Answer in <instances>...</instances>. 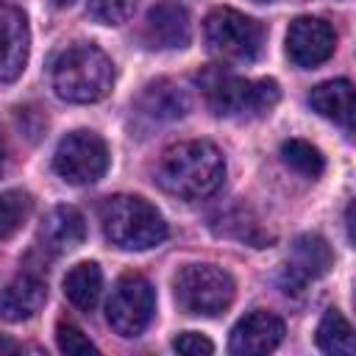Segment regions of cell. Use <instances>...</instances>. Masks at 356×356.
<instances>
[{
  "instance_id": "18",
  "label": "cell",
  "mask_w": 356,
  "mask_h": 356,
  "mask_svg": "<svg viewBox=\"0 0 356 356\" xmlns=\"http://www.w3.org/2000/svg\"><path fill=\"white\" fill-rule=\"evenodd\" d=\"M303 278H320L331 270L334 253L328 242L320 234H300L292 245V261H289Z\"/></svg>"
},
{
  "instance_id": "29",
  "label": "cell",
  "mask_w": 356,
  "mask_h": 356,
  "mask_svg": "<svg viewBox=\"0 0 356 356\" xmlns=\"http://www.w3.org/2000/svg\"><path fill=\"white\" fill-rule=\"evenodd\" d=\"M256 3H273V0H256Z\"/></svg>"
},
{
  "instance_id": "24",
  "label": "cell",
  "mask_w": 356,
  "mask_h": 356,
  "mask_svg": "<svg viewBox=\"0 0 356 356\" xmlns=\"http://www.w3.org/2000/svg\"><path fill=\"white\" fill-rule=\"evenodd\" d=\"M56 342H58V350L67 353V356L97 353V348L89 342V337H86L75 323H67V320L58 323V328H56Z\"/></svg>"
},
{
  "instance_id": "8",
  "label": "cell",
  "mask_w": 356,
  "mask_h": 356,
  "mask_svg": "<svg viewBox=\"0 0 356 356\" xmlns=\"http://www.w3.org/2000/svg\"><path fill=\"white\" fill-rule=\"evenodd\" d=\"M53 170L67 184H95L108 170V147L92 131H72L58 142L53 153Z\"/></svg>"
},
{
  "instance_id": "28",
  "label": "cell",
  "mask_w": 356,
  "mask_h": 356,
  "mask_svg": "<svg viewBox=\"0 0 356 356\" xmlns=\"http://www.w3.org/2000/svg\"><path fill=\"white\" fill-rule=\"evenodd\" d=\"M53 3H56V6H70L72 0H53Z\"/></svg>"
},
{
  "instance_id": "3",
  "label": "cell",
  "mask_w": 356,
  "mask_h": 356,
  "mask_svg": "<svg viewBox=\"0 0 356 356\" xmlns=\"http://www.w3.org/2000/svg\"><path fill=\"white\" fill-rule=\"evenodd\" d=\"M197 83L217 117H264L281 100V89L273 78L248 81L217 64L200 70Z\"/></svg>"
},
{
  "instance_id": "10",
  "label": "cell",
  "mask_w": 356,
  "mask_h": 356,
  "mask_svg": "<svg viewBox=\"0 0 356 356\" xmlns=\"http://www.w3.org/2000/svg\"><path fill=\"white\" fill-rule=\"evenodd\" d=\"M31 53L28 17L17 6L0 3V83H11L22 75Z\"/></svg>"
},
{
  "instance_id": "15",
  "label": "cell",
  "mask_w": 356,
  "mask_h": 356,
  "mask_svg": "<svg viewBox=\"0 0 356 356\" xmlns=\"http://www.w3.org/2000/svg\"><path fill=\"white\" fill-rule=\"evenodd\" d=\"M136 106L150 120L170 122V120H181L189 111V97L178 83H172L167 78H159V81H153V83H147L142 89Z\"/></svg>"
},
{
  "instance_id": "19",
  "label": "cell",
  "mask_w": 356,
  "mask_h": 356,
  "mask_svg": "<svg viewBox=\"0 0 356 356\" xmlns=\"http://www.w3.org/2000/svg\"><path fill=\"white\" fill-rule=\"evenodd\" d=\"M317 348L331 356H350L356 353V339L350 323L342 317V312L328 309L317 325Z\"/></svg>"
},
{
  "instance_id": "21",
  "label": "cell",
  "mask_w": 356,
  "mask_h": 356,
  "mask_svg": "<svg viewBox=\"0 0 356 356\" xmlns=\"http://www.w3.org/2000/svg\"><path fill=\"white\" fill-rule=\"evenodd\" d=\"M281 161L289 170H295L298 175H306V178H317L325 170L323 153L306 139H286L281 145Z\"/></svg>"
},
{
  "instance_id": "14",
  "label": "cell",
  "mask_w": 356,
  "mask_h": 356,
  "mask_svg": "<svg viewBox=\"0 0 356 356\" xmlns=\"http://www.w3.org/2000/svg\"><path fill=\"white\" fill-rule=\"evenodd\" d=\"M83 236H86V222L75 206L50 209V214L42 220L39 228V242L50 253H70L83 242Z\"/></svg>"
},
{
  "instance_id": "6",
  "label": "cell",
  "mask_w": 356,
  "mask_h": 356,
  "mask_svg": "<svg viewBox=\"0 0 356 356\" xmlns=\"http://www.w3.org/2000/svg\"><path fill=\"white\" fill-rule=\"evenodd\" d=\"M203 36L209 50L228 61H253L264 44L261 25L228 6L209 11L203 19Z\"/></svg>"
},
{
  "instance_id": "13",
  "label": "cell",
  "mask_w": 356,
  "mask_h": 356,
  "mask_svg": "<svg viewBox=\"0 0 356 356\" xmlns=\"http://www.w3.org/2000/svg\"><path fill=\"white\" fill-rule=\"evenodd\" d=\"M47 300V284L36 273H22L6 284L0 292V317L8 323H22L33 317Z\"/></svg>"
},
{
  "instance_id": "2",
  "label": "cell",
  "mask_w": 356,
  "mask_h": 356,
  "mask_svg": "<svg viewBox=\"0 0 356 356\" xmlns=\"http://www.w3.org/2000/svg\"><path fill=\"white\" fill-rule=\"evenodd\" d=\"M53 92L67 103H97L114 86L111 58L89 42H78L53 61Z\"/></svg>"
},
{
  "instance_id": "17",
  "label": "cell",
  "mask_w": 356,
  "mask_h": 356,
  "mask_svg": "<svg viewBox=\"0 0 356 356\" xmlns=\"http://www.w3.org/2000/svg\"><path fill=\"white\" fill-rule=\"evenodd\" d=\"M100 292H103V273L95 261H81L64 275V295L81 312H92L100 300Z\"/></svg>"
},
{
  "instance_id": "16",
  "label": "cell",
  "mask_w": 356,
  "mask_h": 356,
  "mask_svg": "<svg viewBox=\"0 0 356 356\" xmlns=\"http://www.w3.org/2000/svg\"><path fill=\"white\" fill-rule=\"evenodd\" d=\"M309 103L320 117L342 125L345 131L353 128V86H350V81L337 78V81L317 83L309 92Z\"/></svg>"
},
{
  "instance_id": "9",
  "label": "cell",
  "mask_w": 356,
  "mask_h": 356,
  "mask_svg": "<svg viewBox=\"0 0 356 356\" xmlns=\"http://www.w3.org/2000/svg\"><path fill=\"white\" fill-rule=\"evenodd\" d=\"M337 33L320 17H298L289 22L286 31V56L292 64L312 70L334 56Z\"/></svg>"
},
{
  "instance_id": "7",
  "label": "cell",
  "mask_w": 356,
  "mask_h": 356,
  "mask_svg": "<svg viewBox=\"0 0 356 356\" xmlns=\"http://www.w3.org/2000/svg\"><path fill=\"white\" fill-rule=\"evenodd\" d=\"M156 312V292L150 281L139 273H125L117 278L108 303H106V320L120 337H139Z\"/></svg>"
},
{
  "instance_id": "22",
  "label": "cell",
  "mask_w": 356,
  "mask_h": 356,
  "mask_svg": "<svg viewBox=\"0 0 356 356\" xmlns=\"http://www.w3.org/2000/svg\"><path fill=\"white\" fill-rule=\"evenodd\" d=\"M31 209H33V200L28 192L22 189L0 192V239H11L31 217Z\"/></svg>"
},
{
  "instance_id": "1",
  "label": "cell",
  "mask_w": 356,
  "mask_h": 356,
  "mask_svg": "<svg viewBox=\"0 0 356 356\" xmlns=\"http://www.w3.org/2000/svg\"><path fill=\"white\" fill-rule=\"evenodd\" d=\"M225 159L209 139H186L170 145L156 167V181L164 192L184 200H203L220 189Z\"/></svg>"
},
{
  "instance_id": "26",
  "label": "cell",
  "mask_w": 356,
  "mask_h": 356,
  "mask_svg": "<svg viewBox=\"0 0 356 356\" xmlns=\"http://www.w3.org/2000/svg\"><path fill=\"white\" fill-rule=\"evenodd\" d=\"M17 350H19V345H17L11 337L0 334V353H17Z\"/></svg>"
},
{
  "instance_id": "20",
  "label": "cell",
  "mask_w": 356,
  "mask_h": 356,
  "mask_svg": "<svg viewBox=\"0 0 356 356\" xmlns=\"http://www.w3.org/2000/svg\"><path fill=\"white\" fill-rule=\"evenodd\" d=\"M220 222H222V225L217 228L220 234L234 236V239H242V242H248V245H253V248H267V245L273 242V234H270L250 211H242V209L228 211V214H222Z\"/></svg>"
},
{
  "instance_id": "12",
  "label": "cell",
  "mask_w": 356,
  "mask_h": 356,
  "mask_svg": "<svg viewBox=\"0 0 356 356\" xmlns=\"http://www.w3.org/2000/svg\"><path fill=\"white\" fill-rule=\"evenodd\" d=\"M142 39L147 47L156 50H181L192 39V22L184 6L178 3H159L147 11Z\"/></svg>"
},
{
  "instance_id": "25",
  "label": "cell",
  "mask_w": 356,
  "mask_h": 356,
  "mask_svg": "<svg viewBox=\"0 0 356 356\" xmlns=\"http://www.w3.org/2000/svg\"><path fill=\"white\" fill-rule=\"evenodd\" d=\"M172 348L178 350V353H184V356H206V353H211L214 350V345L206 339V337H200V334H195V331H184V334H178L175 339H172Z\"/></svg>"
},
{
  "instance_id": "11",
  "label": "cell",
  "mask_w": 356,
  "mask_h": 356,
  "mask_svg": "<svg viewBox=\"0 0 356 356\" xmlns=\"http://www.w3.org/2000/svg\"><path fill=\"white\" fill-rule=\"evenodd\" d=\"M284 339V320L273 312L256 309L245 314L234 328L228 339V350L239 356H253V353H270L281 345Z\"/></svg>"
},
{
  "instance_id": "23",
  "label": "cell",
  "mask_w": 356,
  "mask_h": 356,
  "mask_svg": "<svg viewBox=\"0 0 356 356\" xmlns=\"http://www.w3.org/2000/svg\"><path fill=\"white\" fill-rule=\"evenodd\" d=\"M136 6L139 0H89L86 11L100 25H120L134 14Z\"/></svg>"
},
{
  "instance_id": "27",
  "label": "cell",
  "mask_w": 356,
  "mask_h": 356,
  "mask_svg": "<svg viewBox=\"0 0 356 356\" xmlns=\"http://www.w3.org/2000/svg\"><path fill=\"white\" fill-rule=\"evenodd\" d=\"M6 167V139H3V131H0V172Z\"/></svg>"
},
{
  "instance_id": "4",
  "label": "cell",
  "mask_w": 356,
  "mask_h": 356,
  "mask_svg": "<svg viewBox=\"0 0 356 356\" xmlns=\"http://www.w3.org/2000/svg\"><path fill=\"white\" fill-rule=\"evenodd\" d=\"M100 225L111 245L122 250H150L167 239L161 211L139 195H114L100 206Z\"/></svg>"
},
{
  "instance_id": "5",
  "label": "cell",
  "mask_w": 356,
  "mask_h": 356,
  "mask_svg": "<svg viewBox=\"0 0 356 356\" xmlns=\"http://www.w3.org/2000/svg\"><path fill=\"white\" fill-rule=\"evenodd\" d=\"M175 300L186 314L217 317L236 295L234 278L217 264H184L172 278Z\"/></svg>"
}]
</instances>
